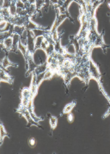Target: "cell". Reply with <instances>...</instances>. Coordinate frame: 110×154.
Wrapping results in <instances>:
<instances>
[{"label":"cell","mask_w":110,"mask_h":154,"mask_svg":"<svg viewBox=\"0 0 110 154\" xmlns=\"http://www.w3.org/2000/svg\"><path fill=\"white\" fill-rule=\"evenodd\" d=\"M67 121L69 123H71L74 121V120H75V116H74V115L73 114H71V112L68 114L67 117Z\"/></svg>","instance_id":"obj_13"},{"label":"cell","mask_w":110,"mask_h":154,"mask_svg":"<svg viewBox=\"0 0 110 154\" xmlns=\"http://www.w3.org/2000/svg\"><path fill=\"white\" fill-rule=\"evenodd\" d=\"M17 112L20 114L21 115H22L26 119L27 121H28V124H27L26 126L28 127H30L32 125H36L38 127L42 128L39 125V124H38V122L35 121L34 120V118L32 116L31 114H30V111H29L28 109H27L26 108L23 107V106H19V109H17Z\"/></svg>","instance_id":"obj_1"},{"label":"cell","mask_w":110,"mask_h":154,"mask_svg":"<svg viewBox=\"0 0 110 154\" xmlns=\"http://www.w3.org/2000/svg\"><path fill=\"white\" fill-rule=\"evenodd\" d=\"M55 74H56L54 70H52L51 69L48 68L47 69V71L45 72L44 74V80H46V79H49L53 77V75H54Z\"/></svg>","instance_id":"obj_9"},{"label":"cell","mask_w":110,"mask_h":154,"mask_svg":"<svg viewBox=\"0 0 110 154\" xmlns=\"http://www.w3.org/2000/svg\"><path fill=\"white\" fill-rule=\"evenodd\" d=\"M13 38L12 35L2 41V49L4 48L5 51H11V48L13 47Z\"/></svg>","instance_id":"obj_3"},{"label":"cell","mask_w":110,"mask_h":154,"mask_svg":"<svg viewBox=\"0 0 110 154\" xmlns=\"http://www.w3.org/2000/svg\"><path fill=\"white\" fill-rule=\"evenodd\" d=\"M1 81L7 82L9 84H12L13 82V78L10 76L6 70L2 68L1 69Z\"/></svg>","instance_id":"obj_4"},{"label":"cell","mask_w":110,"mask_h":154,"mask_svg":"<svg viewBox=\"0 0 110 154\" xmlns=\"http://www.w3.org/2000/svg\"><path fill=\"white\" fill-rule=\"evenodd\" d=\"M48 69V64L47 63V62L43 63L41 64L40 65H38L36 67V68L35 69L34 71V72L36 75H39V74H42V73L45 72L47 70V69Z\"/></svg>","instance_id":"obj_5"},{"label":"cell","mask_w":110,"mask_h":154,"mask_svg":"<svg viewBox=\"0 0 110 154\" xmlns=\"http://www.w3.org/2000/svg\"><path fill=\"white\" fill-rule=\"evenodd\" d=\"M57 122H58V120H57V117L52 116V115L50 116V117H49V124H50L51 129L55 128L57 125Z\"/></svg>","instance_id":"obj_10"},{"label":"cell","mask_w":110,"mask_h":154,"mask_svg":"<svg viewBox=\"0 0 110 154\" xmlns=\"http://www.w3.org/2000/svg\"><path fill=\"white\" fill-rule=\"evenodd\" d=\"M110 114V108L109 111H108V113H107V114H106V115H108V114Z\"/></svg>","instance_id":"obj_15"},{"label":"cell","mask_w":110,"mask_h":154,"mask_svg":"<svg viewBox=\"0 0 110 154\" xmlns=\"http://www.w3.org/2000/svg\"><path fill=\"white\" fill-rule=\"evenodd\" d=\"M28 144L30 146V147H34L36 145V140L35 138L34 137H30L28 140Z\"/></svg>","instance_id":"obj_12"},{"label":"cell","mask_w":110,"mask_h":154,"mask_svg":"<svg viewBox=\"0 0 110 154\" xmlns=\"http://www.w3.org/2000/svg\"><path fill=\"white\" fill-rule=\"evenodd\" d=\"M108 7H109V8H110V2H108Z\"/></svg>","instance_id":"obj_14"},{"label":"cell","mask_w":110,"mask_h":154,"mask_svg":"<svg viewBox=\"0 0 110 154\" xmlns=\"http://www.w3.org/2000/svg\"><path fill=\"white\" fill-rule=\"evenodd\" d=\"M75 105H76V102H75V101L67 104V105L65 106L64 108L63 111H62L63 114H69V113L71 112V110L74 108Z\"/></svg>","instance_id":"obj_8"},{"label":"cell","mask_w":110,"mask_h":154,"mask_svg":"<svg viewBox=\"0 0 110 154\" xmlns=\"http://www.w3.org/2000/svg\"><path fill=\"white\" fill-rule=\"evenodd\" d=\"M6 136H8V134L6 132V130H5L4 127L3 125L1 124V143L3 141L4 138Z\"/></svg>","instance_id":"obj_11"},{"label":"cell","mask_w":110,"mask_h":154,"mask_svg":"<svg viewBox=\"0 0 110 154\" xmlns=\"http://www.w3.org/2000/svg\"><path fill=\"white\" fill-rule=\"evenodd\" d=\"M9 66H16V67H17L18 65L17 64L11 62L9 60L8 57L6 56V57L2 60V62H1V68H2V69L6 70L8 69Z\"/></svg>","instance_id":"obj_6"},{"label":"cell","mask_w":110,"mask_h":154,"mask_svg":"<svg viewBox=\"0 0 110 154\" xmlns=\"http://www.w3.org/2000/svg\"><path fill=\"white\" fill-rule=\"evenodd\" d=\"M26 30L25 26H19V25H14L13 32L14 34L19 35L21 36L25 33V31Z\"/></svg>","instance_id":"obj_7"},{"label":"cell","mask_w":110,"mask_h":154,"mask_svg":"<svg viewBox=\"0 0 110 154\" xmlns=\"http://www.w3.org/2000/svg\"><path fill=\"white\" fill-rule=\"evenodd\" d=\"M68 17V15L67 14H64V15H57V18H56L55 20L54 23L52 27L50 29V32L51 33L54 32L55 31H57V28L59 27V26L62 23L64 22V20Z\"/></svg>","instance_id":"obj_2"}]
</instances>
